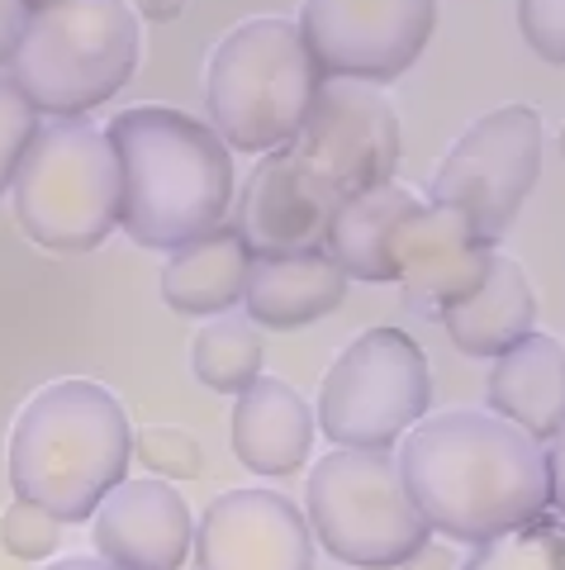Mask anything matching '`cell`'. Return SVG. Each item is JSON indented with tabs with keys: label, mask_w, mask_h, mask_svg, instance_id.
I'll return each instance as SVG.
<instances>
[{
	"label": "cell",
	"mask_w": 565,
	"mask_h": 570,
	"mask_svg": "<svg viewBox=\"0 0 565 570\" xmlns=\"http://www.w3.org/2000/svg\"><path fill=\"white\" fill-rule=\"evenodd\" d=\"M399 475L433 532L489 547L552 509L546 448L489 409H437L399 442Z\"/></svg>",
	"instance_id": "obj_1"
},
{
	"label": "cell",
	"mask_w": 565,
	"mask_h": 570,
	"mask_svg": "<svg viewBox=\"0 0 565 570\" xmlns=\"http://www.w3.org/2000/svg\"><path fill=\"white\" fill-rule=\"evenodd\" d=\"M123 176V234L152 253L219 234L234 205V153L205 124L167 105H133L110 119Z\"/></svg>",
	"instance_id": "obj_2"
},
{
	"label": "cell",
	"mask_w": 565,
	"mask_h": 570,
	"mask_svg": "<svg viewBox=\"0 0 565 570\" xmlns=\"http://www.w3.org/2000/svg\"><path fill=\"white\" fill-rule=\"evenodd\" d=\"M138 433L123 404L96 381H52L10 428L6 471L14 499L48 509L58 523L96 519L129 480Z\"/></svg>",
	"instance_id": "obj_3"
},
{
	"label": "cell",
	"mask_w": 565,
	"mask_h": 570,
	"mask_svg": "<svg viewBox=\"0 0 565 570\" xmlns=\"http://www.w3.org/2000/svg\"><path fill=\"white\" fill-rule=\"evenodd\" d=\"M324 71L299 20L234 24L209 52L205 105L215 134L238 153H290L319 105Z\"/></svg>",
	"instance_id": "obj_4"
},
{
	"label": "cell",
	"mask_w": 565,
	"mask_h": 570,
	"mask_svg": "<svg viewBox=\"0 0 565 570\" xmlns=\"http://www.w3.org/2000/svg\"><path fill=\"white\" fill-rule=\"evenodd\" d=\"M138 71V10L119 0H39L14 86L48 119H86Z\"/></svg>",
	"instance_id": "obj_5"
},
{
	"label": "cell",
	"mask_w": 565,
	"mask_h": 570,
	"mask_svg": "<svg viewBox=\"0 0 565 570\" xmlns=\"http://www.w3.org/2000/svg\"><path fill=\"white\" fill-rule=\"evenodd\" d=\"M14 219L48 253H91L123 224L115 142L91 119H48L14 176Z\"/></svg>",
	"instance_id": "obj_6"
},
{
	"label": "cell",
	"mask_w": 565,
	"mask_h": 570,
	"mask_svg": "<svg viewBox=\"0 0 565 570\" xmlns=\"http://www.w3.org/2000/svg\"><path fill=\"white\" fill-rule=\"evenodd\" d=\"M309 532L333 561L357 570H404L433 547V523L404 490L390 452L319 456L305 480Z\"/></svg>",
	"instance_id": "obj_7"
},
{
	"label": "cell",
	"mask_w": 565,
	"mask_h": 570,
	"mask_svg": "<svg viewBox=\"0 0 565 570\" xmlns=\"http://www.w3.org/2000/svg\"><path fill=\"white\" fill-rule=\"evenodd\" d=\"M433 414V366L404 328H366L319 385V428L338 452H390Z\"/></svg>",
	"instance_id": "obj_8"
},
{
	"label": "cell",
	"mask_w": 565,
	"mask_h": 570,
	"mask_svg": "<svg viewBox=\"0 0 565 570\" xmlns=\"http://www.w3.org/2000/svg\"><path fill=\"white\" fill-rule=\"evenodd\" d=\"M542 142L546 129L533 105H499V110L470 119L466 134L452 142V153L437 163L428 200L466 214L480 243L499 247L542 176Z\"/></svg>",
	"instance_id": "obj_9"
},
{
	"label": "cell",
	"mask_w": 565,
	"mask_h": 570,
	"mask_svg": "<svg viewBox=\"0 0 565 570\" xmlns=\"http://www.w3.org/2000/svg\"><path fill=\"white\" fill-rule=\"evenodd\" d=\"M433 0H309L299 6V33L324 81L385 86L409 71L433 43Z\"/></svg>",
	"instance_id": "obj_10"
},
{
	"label": "cell",
	"mask_w": 565,
	"mask_h": 570,
	"mask_svg": "<svg viewBox=\"0 0 565 570\" xmlns=\"http://www.w3.org/2000/svg\"><path fill=\"white\" fill-rule=\"evenodd\" d=\"M290 153L319 171L343 200H357L366 190L395 186L404 157L399 115L380 86L324 81L319 105Z\"/></svg>",
	"instance_id": "obj_11"
},
{
	"label": "cell",
	"mask_w": 565,
	"mask_h": 570,
	"mask_svg": "<svg viewBox=\"0 0 565 570\" xmlns=\"http://www.w3.org/2000/svg\"><path fill=\"white\" fill-rule=\"evenodd\" d=\"M343 209V195L333 190L309 163L295 153H271L247 171L234 228L252 262L309 257L328 253L333 219Z\"/></svg>",
	"instance_id": "obj_12"
},
{
	"label": "cell",
	"mask_w": 565,
	"mask_h": 570,
	"mask_svg": "<svg viewBox=\"0 0 565 570\" xmlns=\"http://www.w3.org/2000/svg\"><path fill=\"white\" fill-rule=\"evenodd\" d=\"M200 570H314V532L290 494L247 485L224 490L196 523Z\"/></svg>",
	"instance_id": "obj_13"
},
{
	"label": "cell",
	"mask_w": 565,
	"mask_h": 570,
	"mask_svg": "<svg viewBox=\"0 0 565 570\" xmlns=\"http://www.w3.org/2000/svg\"><path fill=\"white\" fill-rule=\"evenodd\" d=\"M395 266L409 305L443 318L485 285L494 247L480 243V234L466 224V214L433 205L423 195V205L404 219L395 238Z\"/></svg>",
	"instance_id": "obj_14"
},
{
	"label": "cell",
	"mask_w": 565,
	"mask_h": 570,
	"mask_svg": "<svg viewBox=\"0 0 565 570\" xmlns=\"http://www.w3.org/2000/svg\"><path fill=\"white\" fill-rule=\"evenodd\" d=\"M96 557L115 570H181L196 519L167 480H123L91 519Z\"/></svg>",
	"instance_id": "obj_15"
},
{
	"label": "cell",
	"mask_w": 565,
	"mask_h": 570,
	"mask_svg": "<svg viewBox=\"0 0 565 570\" xmlns=\"http://www.w3.org/2000/svg\"><path fill=\"white\" fill-rule=\"evenodd\" d=\"M489 414L518 423L542 448L565 433V343L556 333H533L489 366Z\"/></svg>",
	"instance_id": "obj_16"
},
{
	"label": "cell",
	"mask_w": 565,
	"mask_h": 570,
	"mask_svg": "<svg viewBox=\"0 0 565 570\" xmlns=\"http://www.w3.org/2000/svg\"><path fill=\"white\" fill-rule=\"evenodd\" d=\"M314 428H319V419L295 385L261 376L234 404V456L267 480L295 475L309 461Z\"/></svg>",
	"instance_id": "obj_17"
},
{
	"label": "cell",
	"mask_w": 565,
	"mask_h": 570,
	"mask_svg": "<svg viewBox=\"0 0 565 570\" xmlns=\"http://www.w3.org/2000/svg\"><path fill=\"white\" fill-rule=\"evenodd\" d=\"M443 328L456 343V352L489 356V362H499L504 352L527 343V337L537 333V291H533L527 266L508 253H494L485 285L466 305L443 314Z\"/></svg>",
	"instance_id": "obj_18"
},
{
	"label": "cell",
	"mask_w": 565,
	"mask_h": 570,
	"mask_svg": "<svg viewBox=\"0 0 565 570\" xmlns=\"http://www.w3.org/2000/svg\"><path fill=\"white\" fill-rule=\"evenodd\" d=\"M347 299V272L328 253L309 257H280V262H252L242 291V309L257 328H309L324 314H333Z\"/></svg>",
	"instance_id": "obj_19"
},
{
	"label": "cell",
	"mask_w": 565,
	"mask_h": 570,
	"mask_svg": "<svg viewBox=\"0 0 565 570\" xmlns=\"http://www.w3.org/2000/svg\"><path fill=\"white\" fill-rule=\"evenodd\" d=\"M418 205H423V195L399 181L366 190L357 200H343L338 219H333V234H328V257L343 266L347 281H366V285L399 281L395 238Z\"/></svg>",
	"instance_id": "obj_20"
},
{
	"label": "cell",
	"mask_w": 565,
	"mask_h": 570,
	"mask_svg": "<svg viewBox=\"0 0 565 570\" xmlns=\"http://www.w3.org/2000/svg\"><path fill=\"white\" fill-rule=\"evenodd\" d=\"M247 272H252V253L242 247L238 228L224 224L219 234H209V238L190 243V247H181V253L167 257L162 299L176 314H190V318L224 314L242 299Z\"/></svg>",
	"instance_id": "obj_21"
},
{
	"label": "cell",
	"mask_w": 565,
	"mask_h": 570,
	"mask_svg": "<svg viewBox=\"0 0 565 570\" xmlns=\"http://www.w3.org/2000/svg\"><path fill=\"white\" fill-rule=\"evenodd\" d=\"M190 366H196L200 385L219 390V395H242L261 381V333L242 318H219L196 333Z\"/></svg>",
	"instance_id": "obj_22"
},
{
	"label": "cell",
	"mask_w": 565,
	"mask_h": 570,
	"mask_svg": "<svg viewBox=\"0 0 565 570\" xmlns=\"http://www.w3.org/2000/svg\"><path fill=\"white\" fill-rule=\"evenodd\" d=\"M462 570H565V519H537L499 542L475 547Z\"/></svg>",
	"instance_id": "obj_23"
},
{
	"label": "cell",
	"mask_w": 565,
	"mask_h": 570,
	"mask_svg": "<svg viewBox=\"0 0 565 570\" xmlns=\"http://www.w3.org/2000/svg\"><path fill=\"white\" fill-rule=\"evenodd\" d=\"M39 129H43L39 110L24 100V91L14 86V77H0V195L14 186V176H20Z\"/></svg>",
	"instance_id": "obj_24"
},
{
	"label": "cell",
	"mask_w": 565,
	"mask_h": 570,
	"mask_svg": "<svg viewBox=\"0 0 565 570\" xmlns=\"http://www.w3.org/2000/svg\"><path fill=\"white\" fill-rule=\"evenodd\" d=\"M133 456L157 475V480H196L205 471V452L200 442L186 433V428H143L133 442Z\"/></svg>",
	"instance_id": "obj_25"
},
{
	"label": "cell",
	"mask_w": 565,
	"mask_h": 570,
	"mask_svg": "<svg viewBox=\"0 0 565 570\" xmlns=\"http://www.w3.org/2000/svg\"><path fill=\"white\" fill-rule=\"evenodd\" d=\"M62 542V523L52 519L48 509L29 504V499H14V504L0 513V547L20 561H48Z\"/></svg>",
	"instance_id": "obj_26"
},
{
	"label": "cell",
	"mask_w": 565,
	"mask_h": 570,
	"mask_svg": "<svg viewBox=\"0 0 565 570\" xmlns=\"http://www.w3.org/2000/svg\"><path fill=\"white\" fill-rule=\"evenodd\" d=\"M518 29L542 62L565 67V0H523Z\"/></svg>",
	"instance_id": "obj_27"
},
{
	"label": "cell",
	"mask_w": 565,
	"mask_h": 570,
	"mask_svg": "<svg viewBox=\"0 0 565 570\" xmlns=\"http://www.w3.org/2000/svg\"><path fill=\"white\" fill-rule=\"evenodd\" d=\"M33 24V6L29 0H0V67H14L20 48L29 39Z\"/></svg>",
	"instance_id": "obj_28"
},
{
	"label": "cell",
	"mask_w": 565,
	"mask_h": 570,
	"mask_svg": "<svg viewBox=\"0 0 565 570\" xmlns=\"http://www.w3.org/2000/svg\"><path fill=\"white\" fill-rule=\"evenodd\" d=\"M546 466H552V509L565 519V433L546 448Z\"/></svg>",
	"instance_id": "obj_29"
},
{
	"label": "cell",
	"mask_w": 565,
	"mask_h": 570,
	"mask_svg": "<svg viewBox=\"0 0 565 570\" xmlns=\"http://www.w3.org/2000/svg\"><path fill=\"white\" fill-rule=\"evenodd\" d=\"M404 570H462V561H456L452 547H437V542H433L428 551H423V557H414Z\"/></svg>",
	"instance_id": "obj_30"
},
{
	"label": "cell",
	"mask_w": 565,
	"mask_h": 570,
	"mask_svg": "<svg viewBox=\"0 0 565 570\" xmlns=\"http://www.w3.org/2000/svg\"><path fill=\"white\" fill-rule=\"evenodd\" d=\"M48 570H115V566H105V561H91V557H62V561H52Z\"/></svg>",
	"instance_id": "obj_31"
},
{
	"label": "cell",
	"mask_w": 565,
	"mask_h": 570,
	"mask_svg": "<svg viewBox=\"0 0 565 570\" xmlns=\"http://www.w3.org/2000/svg\"><path fill=\"white\" fill-rule=\"evenodd\" d=\"M138 14H148V20H176V14H181V6H143Z\"/></svg>",
	"instance_id": "obj_32"
},
{
	"label": "cell",
	"mask_w": 565,
	"mask_h": 570,
	"mask_svg": "<svg viewBox=\"0 0 565 570\" xmlns=\"http://www.w3.org/2000/svg\"><path fill=\"white\" fill-rule=\"evenodd\" d=\"M561 153H565V124H561Z\"/></svg>",
	"instance_id": "obj_33"
}]
</instances>
